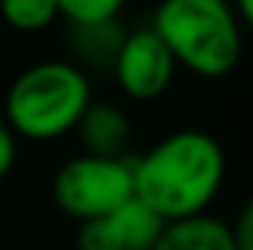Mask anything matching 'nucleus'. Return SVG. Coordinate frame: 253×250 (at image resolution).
<instances>
[{"label": "nucleus", "instance_id": "1", "mask_svg": "<svg viewBox=\"0 0 253 250\" xmlns=\"http://www.w3.org/2000/svg\"><path fill=\"white\" fill-rule=\"evenodd\" d=\"M224 177V147L203 129H177L132 162V197L171 224L203 215Z\"/></svg>", "mask_w": 253, "mask_h": 250}, {"label": "nucleus", "instance_id": "2", "mask_svg": "<svg viewBox=\"0 0 253 250\" xmlns=\"http://www.w3.org/2000/svg\"><path fill=\"white\" fill-rule=\"evenodd\" d=\"M150 30L162 39L177 68L218 80L242 59V24L230 0H162Z\"/></svg>", "mask_w": 253, "mask_h": 250}, {"label": "nucleus", "instance_id": "3", "mask_svg": "<svg viewBox=\"0 0 253 250\" xmlns=\"http://www.w3.org/2000/svg\"><path fill=\"white\" fill-rule=\"evenodd\" d=\"M91 100V83L80 65L47 59L27 68L9 85L3 124L15 138L56 141L77 129Z\"/></svg>", "mask_w": 253, "mask_h": 250}, {"label": "nucleus", "instance_id": "4", "mask_svg": "<svg viewBox=\"0 0 253 250\" xmlns=\"http://www.w3.org/2000/svg\"><path fill=\"white\" fill-rule=\"evenodd\" d=\"M53 197L80 224L103 218L132 197V162L80 153L56 171Z\"/></svg>", "mask_w": 253, "mask_h": 250}, {"label": "nucleus", "instance_id": "5", "mask_svg": "<svg viewBox=\"0 0 253 250\" xmlns=\"http://www.w3.org/2000/svg\"><path fill=\"white\" fill-rule=\"evenodd\" d=\"M112 74L126 97L156 100L159 94L171 88L177 62L168 53V47L162 44V39L150 27H144V30L126 33L124 44L115 56V65H112Z\"/></svg>", "mask_w": 253, "mask_h": 250}, {"label": "nucleus", "instance_id": "6", "mask_svg": "<svg viewBox=\"0 0 253 250\" xmlns=\"http://www.w3.org/2000/svg\"><path fill=\"white\" fill-rule=\"evenodd\" d=\"M165 221L129 197L115 212L80 224L77 250H153Z\"/></svg>", "mask_w": 253, "mask_h": 250}, {"label": "nucleus", "instance_id": "7", "mask_svg": "<svg viewBox=\"0 0 253 250\" xmlns=\"http://www.w3.org/2000/svg\"><path fill=\"white\" fill-rule=\"evenodd\" d=\"M77 132H80L85 153L106 156V159H124L132 126L121 106H115L109 100H91L77 124Z\"/></svg>", "mask_w": 253, "mask_h": 250}, {"label": "nucleus", "instance_id": "8", "mask_svg": "<svg viewBox=\"0 0 253 250\" xmlns=\"http://www.w3.org/2000/svg\"><path fill=\"white\" fill-rule=\"evenodd\" d=\"M153 250H236L230 224L212 215H194L162 227Z\"/></svg>", "mask_w": 253, "mask_h": 250}, {"label": "nucleus", "instance_id": "9", "mask_svg": "<svg viewBox=\"0 0 253 250\" xmlns=\"http://www.w3.org/2000/svg\"><path fill=\"white\" fill-rule=\"evenodd\" d=\"M126 39V30L118 18L112 21H97V24H71L68 33V47L74 59L91 68H109L115 65V56Z\"/></svg>", "mask_w": 253, "mask_h": 250}, {"label": "nucleus", "instance_id": "10", "mask_svg": "<svg viewBox=\"0 0 253 250\" xmlns=\"http://www.w3.org/2000/svg\"><path fill=\"white\" fill-rule=\"evenodd\" d=\"M0 15L18 33H42L59 18L56 0H0Z\"/></svg>", "mask_w": 253, "mask_h": 250}, {"label": "nucleus", "instance_id": "11", "mask_svg": "<svg viewBox=\"0 0 253 250\" xmlns=\"http://www.w3.org/2000/svg\"><path fill=\"white\" fill-rule=\"evenodd\" d=\"M126 0H56V12L68 24H97L121 15Z\"/></svg>", "mask_w": 253, "mask_h": 250}, {"label": "nucleus", "instance_id": "12", "mask_svg": "<svg viewBox=\"0 0 253 250\" xmlns=\"http://www.w3.org/2000/svg\"><path fill=\"white\" fill-rule=\"evenodd\" d=\"M230 233H233L236 250H253V197L239 209L236 221L230 224Z\"/></svg>", "mask_w": 253, "mask_h": 250}, {"label": "nucleus", "instance_id": "13", "mask_svg": "<svg viewBox=\"0 0 253 250\" xmlns=\"http://www.w3.org/2000/svg\"><path fill=\"white\" fill-rule=\"evenodd\" d=\"M15 159H18V138L0 121V180L9 177V171L15 168Z\"/></svg>", "mask_w": 253, "mask_h": 250}, {"label": "nucleus", "instance_id": "14", "mask_svg": "<svg viewBox=\"0 0 253 250\" xmlns=\"http://www.w3.org/2000/svg\"><path fill=\"white\" fill-rule=\"evenodd\" d=\"M236 3V18H239V24H248L253 30V0H233Z\"/></svg>", "mask_w": 253, "mask_h": 250}]
</instances>
